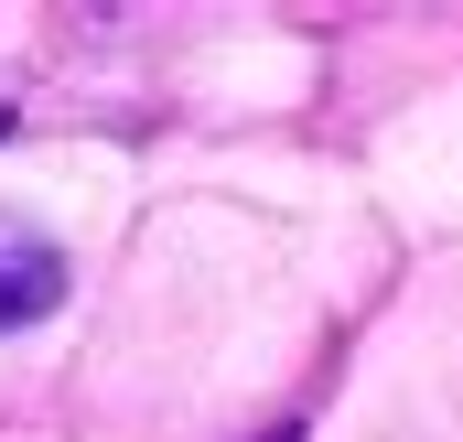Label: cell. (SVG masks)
I'll return each instance as SVG.
<instances>
[{"label": "cell", "mask_w": 463, "mask_h": 442, "mask_svg": "<svg viewBox=\"0 0 463 442\" xmlns=\"http://www.w3.org/2000/svg\"><path fill=\"white\" fill-rule=\"evenodd\" d=\"M54 303H65V248H54L43 226H11V216H0V334L43 324Z\"/></svg>", "instance_id": "obj_1"}, {"label": "cell", "mask_w": 463, "mask_h": 442, "mask_svg": "<svg viewBox=\"0 0 463 442\" xmlns=\"http://www.w3.org/2000/svg\"><path fill=\"white\" fill-rule=\"evenodd\" d=\"M259 442H313V432H302V421H280V432H259Z\"/></svg>", "instance_id": "obj_2"}, {"label": "cell", "mask_w": 463, "mask_h": 442, "mask_svg": "<svg viewBox=\"0 0 463 442\" xmlns=\"http://www.w3.org/2000/svg\"><path fill=\"white\" fill-rule=\"evenodd\" d=\"M0 140H11V109H0Z\"/></svg>", "instance_id": "obj_3"}]
</instances>
